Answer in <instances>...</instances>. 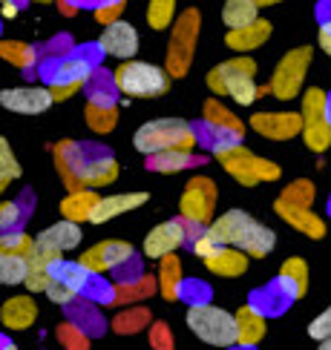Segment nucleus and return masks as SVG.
Here are the masks:
<instances>
[{
  "label": "nucleus",
  "mask_w": 331,
  "mask_h": 350,
  "mask_svg": "<svg viewBox=\"0 0 331 350\" xmlns=\"http://www.w3.org/2000/svg\"><path fill=\"white\" fill-rule=\"evenodd\" d=\"M101 52L110 55V57H119V61H136V52L141 46V38H138V29L127 21H115L110 26H104V32L95 40Z\"/></svg>",
  "instance_id": "obj_17"
},
{
  "label": "nucleus",
  "mask_w": 331,
  "mask_h": 350,
  "mask_svg": "<svg viewBox=\"0 0 331 350\" xmlns=\"http://www.w3.org/2000/svg\"><path fill=\"white\" fill-rule=\"evenodd\" d=\"M326 213H328V218H331V196H328V204H326Z\"/></svg>",
  "instance_id": "obj_61"
},
{
  "label": "nucleus",
  "mask_w": 331,
  "mask_h": 350,
  "mask_svg": "<svg viewBox=\"0 0 331 350\" xmlns=\"http://www.w3.org/2000/svg\"><path fill=\"white\" fill-rule=\"evenodd\" d=\"M64 313H66V322H69V325H75V327H78L81 333H86L90 339L104 336V333H107V322H104V316H101L98 304H93V301H86V299H75L72 304H66Z\"/></svg>",
  "instance_id": "obj_22"
},
{
  "label": "nucleus",
  "mask_w": 331,
  "mask_h": 350,
  "mask_svg": "<svg viewBox=\"0 0 331 350\" xmlns=\"http://www.w3.org/2000/svg\"><path fill=\"white\" fill-rule=\"evenodd\" d=\"M158 293H162L167 301H176L179 299V290H182V282H184V275H182V258L173 253L167 258L158 261Z\"/></svg>",
  "instance_id": "obj_32"
},
{
  "label": "nucleus",
  "mask_w": 331,
  "mask_h": 350,
  "mask_svg": "<svg viewBox=\"0 0 331 350\" xmlns=\"http://www.w3.org/2000/svg\"><path fill=\"white\" fill-rule=\"evenodd\" d=\"M38 319V304L32 296H12L0 308V322L6 330H26Z\"/></svg>",
  "instance_id": "obj_25"
},
{
  "label": "nucleus",
  "mask_w": 331,
  "mask_h": 350,
  "mask_svg": "<svg viewBox=\"0 0 331 350\" xmlns=\"http://www.w3.org/2000/svg\"><path fill=\"white\" fill-rule=\"evenodd\" d=\"M29 215H32V193H23L21 198L0 204V227H3V232L23 230Z\"/></svg>",
  "instance_id": "obj_35"
},
{
  "label": "nucleus",
  "mask_w": 331,
  "mask_h": 350,
  "mask_svg": "<svg viewBox=\"0 0 331 350\" xmlns=\"http://www.w3.org/2000/svg\"><path fill=\"white\" fill-rule=\"evenodd\" d=\"M259 21V6L254 0H225L222 6V23L228 26V32L234 29H245Z\"/></svg>",
  "instance_id": "obj_34"
},
{
  "label": "nucleus",
  "mask_w": 331,
  "mask_h": 350,
  "mask_svg": "<svg viewBox=\"0 0 331 350\" xmlns=\"http://www.w3.org/2000/svg\"><path fill=\"white\" fill-rule=\"evenodd\" d=\"M208 164L205 155H199L193 150H170V152H158V155H150L144 167L150 172H164V175H173V172H184V170H193V167H201Z\"/></svg>",
  "instance_id": "obj_24"
},
{
  "label": "nucleus",
  "mask_w": 331,
  "mask_h": 350,
  "mask_svg": "<svg viewBox=\"0 0 331 350\" xmlns=\"http://www.w3.org/2000/svg\"><path fill=\"white\" fill-rule=\"evenodd\" d=\"M216 161L222 164V170L242 187H256L262 181H280V164L268 161V158L251 152L245 144H236V147H228L222 152H216Z\"/></svg>",
  "instance_id": "obj_5"
},
{
  "label": "nucleus",
  "mask_w": 331,
  "mask_h": 350,
  "mask_svg": "<svg viewBox=\"0 0 331 350\" xmlns=\"http://www.w3.org/2000/svg\"><path fill=\"white\" fill-rule=\"evenodd\" d=\"M153 325V316H150V310L147 308H127V310H121L119 316L110 322V327L115 330V333H121V336H130V333H138V330H144V327H150Z\"/></svg>",
  "instance_id": "obj_40"
},
{
  "label": "nucleus",
  "mask_w": 331,
  "mask_h": 350,
  "mask_svg": "<svg viewBox=\"0 0 331 350\" xmlns=\"http://www.w3.org/2000/svg\"><path fill=\"white\" fill-rule=\"evenodd\" d=\"M294 301H297L294 293L282 284L280 275H277L273 282H268V284H262V287L251 290V296H248V304H251L256 313H262L265 319H277V316H282Z\"/></svg>",
  "instance_id": "obj_19"
},
{
  "label": "nucleus",
  "mask_w": 331,
  "mask_h": 350,
  "mask_svg": "<svg viewBox=\"0 0 331 350\" xmlns=\"http://www.w3.org/2000/svg\"><path fill=\"white\" fill-rule=\"evenodd\" d=\"M328 115H331V92H328Z\"/></svg>",
  "instance_id": "obj_63"
},
{
  "label": "nucleus",
  "mask_w": 331,
  "mask_h": 350,
  "mask_svg": "<svg viewBox=\"0 0 331 350\" xmlns=\"http://www.w3.org/2000/svg\"><path fill=\"white\" fill-rule=\"evenodd\" d=\"M81 299L93 301V304H115V282H110V279H104V275L95 273Z\"/></svg>",
  "instance_id": "obj_45"
},
{
  "label": "nucleus",
  "mask_w": 331,
  "mask_h": 350,
  "mask_svg": "<svg viewBox=\"0 0 331 350\" xmlns=\"http://www.w3.org/2000/svg\"><path fill=\"white\" fill-rule=\"evenodd\" d=\"M55 336L61 339V345H64L66 350H90V336H86V333H81L75 325H69V322L58 325Z\"/></svg>",
  "instance_id": "obj_48"
},
{
  "label": "nucleus",
  "mask_w": 331,
  "mask_h": 350,
  "mask_svg": "<svg viewBox=\"0 0 331 350\" xmlns=\"http://www.w3.org/2000/svg\"><path fill=\"white\" fill-rule=\"evenodd\" d=\"M158 290V275H141L138 282H130V284H115V304H130L141 301V299H150Z\"/></svg>",
  "instance_id": "obj_38"
},
{
  "label": "nucleus",
  "mask_w": 331,
  "mask_h": 350,
  "mask_svg": "<svg viewBox=\"0 0 331 350\" xmlns=\"http://www.w3.org/2000/svg\"><path fill=\"white\" fill-rule=\"evenodd\" d=\"M302 141L311 152H326L331 147V115H328V92L320 86L302 92Z\"/></svg>",
  "instance_id": "obj_8"
},
{
  "label": "nucleus",
  "mask_w": 331,
  "mask_h": 350,
  "mask_svg": "<svg viewBox=\"0 0 331 350\" xmlns=\"http://www.w3.org/2000/svg\"><path fill=\"white\" fill-rule=\"evenodd\" d=\"M254 3L262 9V6H277V3H282V0H254Z\"/></svg>",
  "instance_id": "obj_57"
},
{
  "label": "nucleus",
  "mask_w": 331,
  "mask_h": 350,
  "mask_svg": "<svg viewBox=\"0 0 331 350\" xmlns=\"http://www.w3.org/2000/svg\"><path fill=\"white\" fill-rule=\"evenodd\" d=\"M248 253L236 250V247H219L210 258H205V267L213 275H222V279H239L248 270Z\"/></svg>",
  "instance_id": "obj_28"
},
{
  "label": "nucleus",
  "mask_w": 331,
  "mask_h": 350,
  "mask_svg": "<svg viewBox=\"0 0 331 350\" xmlns=\"http://www.w3.org/2000/svg\"><path fill=\"white\" fill-rule=\"evenodd\" d=\"M29 279V258L14 253H0V282L3 284H26Z\"/></svg>",
  "instance_id": "obj_42"
},
{
  "label": "nucleus",
  "mask_w": 331,
  "mask_h": 350,
  "mask_svg": "<svg viewBox=\"0 0 331 350\" xmlns=\"http://www.w3.org/2000/svg\"><path fill=\"white\" fill-rule=\"evenodd\" d=\"M273 213H277L285 224H291L294 230H299L302 236L308 239H326V221L317 213H311L308 207H294L282 198L273 201Z\"/></svg>",
  "instance_id": "obj_21"
},
{
  "label": "nucleus",
  "mask_w": 331,
  "mask_h": 350,
  "mask_svg": "<svg viewBox=\"0 0 331 350\" xmlns=\"http://www.w3.org/2000/svg\"><path fill=\"white\" fill-rule=\"evenodd\" d=\"M32 3H40V6H47V3H52V0H32Z\"/></svg>",
  "instance_id": "obj_62"
},
{
  "label": "nucleus",
  "mask_w": 331,
  "mask_h": 350,
  "mask_svg": "<svg viewBox=\"0 0 331 350\" xmlns=\"http://www.w3.org/2000/svg\"><path fill=\"white\" fill-rule=\"evenodd\" d=\"M101 52L98 43H86V46H75L72 55L64 57H40V69L38 75L43 86H49V92L58 100H69L75 92H81L86 81L93 78V72L101 66Z\"/></svg>",
  "instance_id": "obj_1"
},
{
  "label": "nucleus",
  "mask_w": 331,
  "mask_h": 350,
  "mask_svg": "<svg viewBox=\"0 0 331 350\" xmlns=\"http://www.w3.org/2000/svg\"><path fill=\"white\" fill-rule=\"evenodd\" d=\"M12 3H14V6H18V9H23L26 3H32V0H12Z\"/></svg>",
  "instance_id": "obj_58"
},
{
  "label": "nucleus",
  "mask_w": 331,
  "mask_h": 350,
  "mask_svg": "<svg viewBox=\"0 0 331 350\" xmlns=\"http://www.w3.org/2000/svg\"><path fill=\"white\" fill-rule=\"evenodd\" d=\"M81 239H84L81 224L61 218V221L49 224L47 230H40V236H38V250H40V258L47 261V265H52V261H61V258H64V253L75 250V247L81 244Z\"/></svg>",
  "instance_id": "obj_13"
},
{
  "label": "nucleus",
  "mask_w": 331,
  "mask_h": 350,
  "mask_svg": "<svg viewBox=\"0 0 331 350\" xmlns=\"http://www.w3.org/2000/svg\"><path fill=\"white\" fill-rule=\"evenodd\" d=\"M81 152H84V167H81V187L84 189L107 187L119 178L121 167L107 147H101V144H81Z\"/></svg>",
  "instance_id": "obj_12"
},
{
  "label": "nucleus",
  "mask_w": 331,
  "mask_h": 350,
  "mask_svg": "<svg viewBox=\"0 0 331 350\" xmlns=\"http://www.w3.org/2000/svg\"><path fill=\"white\" fill-rule=\"evenodd\" d=\"M236 342L239 345H245V347H256L259 342H262V336H265V322L268 319L262 316V313H256L251 304H245V308H239L236 313Z\"/></svg>",
  "instance_id": "obj_31"
},
{
  "label": "nucleus",
  "mask_w": 331,
  "mask_h": 350,
  "mask_svg": "<svg viewBox=\"0 0 331 350\" xmlns=\"http://www.w3.org/2000/svg\"><path fill=\"white\" fill-rule=\"evenodd\" d=\"M40 55L35 46H29L23 40H3L0 43V57L6 64L18 66V69H32V66H40Z\"/></svg>",
  "instance_id": "obj_36"
},
{
  "label": "nucleus",
  "mask_w": 331,
  "mask_h": 350,
  "mask_svg": "<svg viewBox=\"0 0 331 350\" xmlns=\"http://www.w3.org/2000/svg\"><path fill=\"white\" fill-rule=\"evenodd\" d=\"M150 347L153 350H176L173 347V333L164 322H153L150 325Z\"/></svg>",
  "instance_id": "obj_50"
},
{
  "label": "nucleus",
  "mask_w": 331,
  "mask_h": 350,
  "mask_svg": "<svg viewBox=\"0 0 331 350\" xmlns=\"http://www.w3.org/2000/svg\"><path fill=\"white\" fill-rule=\"evenodd\" d=\"M49 275H52V282L69 287L75 296H84V290H86V284H90V279H93L95 273L86 270L81 261L61 258V261H52V265H49Z\"/></svg>",
  "instance_id": "obj_29"
},
{
  "label": "nucleus",
  "mask_w": 331,
  "mask_h": 350,
  "mask_svg": "<svg viewBox=\"0 0 331 350\" xmlns=\"http://www.w3.org/2000/svg\"><path fill=\"white\" fill-rule=\"evenodd\" d=\"M317 350H331V339H326V342H320V347Z\"/></svg>",
  "instance_id": "obj_59"
},
{
  "label": "nucleus",
  "mask_w": 331,
  "mask_h": 350,
  "mask_svg": "<svg viewBox=\"0 0 331 350\" xmlns=\"http://www.w3.org/2000/svg\"><path fill=\"white\" fill-rule=\"evenodd\" d=\"M21 175H23V167L18 164V158H14L9 141L3 138V141H0V187L6 189L12 181H18Z\"/></svg>",
  "instance_id": "obj_47"
},
{
  "label": "nucleus",
  "mask_w": 331,
  "mask_h": 350,
  "mask_svg": "<svg viewBox=\"0 0 331 350\" xmlns=\"http://www.w3.org/2000/svg\"><path fill=\"white\" fill-rule=\"evenodd\" d=\"M86 104H101V107H119V83H115V75L107 69H95L93 78L86 81Z\"/></svg>",
  "instance_id": "obj_30"
},
{
  "label": "nucleus",
  "mask_w": 331,
  "mask_h": 350,
  "mask_svg": "<svg viewBox=\"0 0 331 350\" xmlns=\"http://www.w3.org/2000/svg\"><path fill=\"white\" fill-rule=\"evenodd\" d=\"M187 327L193 330V336H199L205 345L213 347H234L236 342V316L228 313L216 304H201V308H187Z\"/></svg>",
  "instance_id": "obj_6"
},
{
  "label": "nucleus",
  "mask_w": 331,
  "mask_h": 350,
  "mask_svg": "<svg viewBox=\"0 0 331 350\" xmlns=\"http://www.w3.org/2000/svg\"><path fill=\"white\" fill-rule=\"evenodd\" d=\"M199 144L196 129L191 121L184 118H156L147 121L136 129L133 147L141 155H158V152H170V150H193Z\"/></svg>",
  "instance_id": "obj_3"
},
{
  "label": "nucleus",
  "mask_w": 331,
  "mask_h": 350,
  "mask_svg": "<svg viewBox=\"0 0 331 350\" xmlns=\"http://www.w3.org/2000/svg\"><path fill=\"white\" fill-rule=\"evenodd\" d=\"M311 61H314V46H297L291 52H285L280 57L277 69L271 75V92L273 98L280 100H294L299 92H302V83H306V75L311 69Z\"/></svg>",
  "instance_id": "obj_9"
},
{
  "label": "nucleus",
  "mask_w": 331,
  "mask_h": 350,
  "mask_svg": "<svg viewBox=\"0 0 331 350\" xmlns=\"http://www.w3.org/2000/svg\"><path fill=\"white\" fill-rule=\"evenodd\" d=\"M176 23V0H150L147 3V26L153 32Z\"/></svg>",
  "instance_id": "obj_43"
},
{
  "label": "nucleus",
  "mask_w": 331,
  "mask_h": 350,
  "mask_svg": "<svg viewBox=\"0 0 331 350\" xmlns=\"http://www.w3.org/2000/svg\"><path fill=\"white\" fill-rule=\"evenodd\" d=\"M0 12H3V18L9 21V18H18V12H21V9L14 6L12 0H3V6H0Z\"/></svg>",
  "instance_id": "obj_55"
},
{
  "label": "nucleus",
  "mask_w": 331,
  "mask_h": 350,
  "mask_svg": "<svg viewBox=\"0 0 331 350\" xmlns=\"http://www.w3.org/2000/svg\"><path fill=\"white\" fill-rule=\"evenodd\" d=\"M317 46H320L331 57V23H320V26H317Z\"/></svg>",
  "instance_id": "obj_53"
},
{
  "label": "nucleus",
  "mask_w": 331,
  "mask_h": 350,
  "mask_svg": "<svg viewBox=\"0 0 331 350\" xmlns=\"http://www.w3.org/2000/svg\"><path fill=\"white\" fill-rule=\"evenodd\" d=\"M268 38H271V21L259 18V21L251 23V26L228 32V35H225V46L234 49V52H239V55H248V52H254V49H259V46H265Z\"/></svg>",
  "instance_id": "obj_26"
},
{
  "label": "nucleus",
  "mask_w": 331,
  "mask_h": 350,
  "mask_svg": "<svg viewBox=\"0 0 331 350\" xmlns=\"http://www.w3.org/2000/svg\"><path fill=\"white\" fill-rule=\"evenodd\" d=\"M124 6H127V0H104V6L95 9L93 14H95V21H98V23L110 26V23H115V21H121L119 14L124 12Z\"/></svg>",
  "instance_id": "obj_51"
},
{
  "label": "nucleus",
  "mask_w": 331,
  "mask_h": 350,
  "mask_svg": "<svg viewBox=\"0 0 331 350\" xmlns=\"http://www.w3.org/2000/svg\"><path fill=\"white\" fill-rule=\"evenodd\" d=\"M277 275L282 279V284L294 293V299L306 296V290H308V265L302 258H297V256L294 258H285Z\"/></svg>",
  "instance_id": "obj_37"
},
{
  "label": "nucleus",
  "mask_w": 331,
  "mask_h": 350,
  "mask_svg": "<svg viewBox=\"0 0 331 350\" xmlns=\"http://www.w3.org/2000/svg\"><path fill=\"white\" fill-rule=\"evenodd\" d=\"M280 198L288 201V204H294V207H308L311 210V204H314V184L308 178H297V181H291L282 189Z\"/></svg>",
  "instance_id": "obj_46"
},
{
  "label": "nucleus",
  "mask_w": 331,
  "mask_h": 350,
  "mask_svg": "<svg viewBox=\"0 0 331 350\" xmlns=\"http://www.w3.org/2000/svg\"><path fill=\"white\" fill-rule=\"evenodd\" d=\"M205 232L219 247H236L251 258H265L277 247V232L242 210H225Z\"/></svg>",
  "instance_id": "obj_2"
},
{
  "label": "nucleus",
  "mask_w": 331,
  "mask_h": 350,
  "mask_svg": "<svg viewBox=\"0 0 331 350\" xmlns=\"http://www.w3.org/2000/svg\"><path fill=\"white\" fill-rule=\"evenodd\" d=\"M98 204H101L98 189H78V193H66L61 198V215L66 218V221H75V224L93 221Z\"/></svg>",
  "instance_id": "obj_27"
},
{
  "label": "nucleus",
  "mask_w": 331,
  "mask_h": 350,
  "mask_svg": "<svg viewBox=\"0 0 331 350\" xmlns=\"http://www.w3.org/2000/svg\"><path fill=\"white\" fill-rule=\"evenodd\" d=\"M213 290L208 282L201 279H184L182 290H179V301H184L187 308H201V304H210Z\"/></svg>",
  "instance_id": "obj_44"
},
{
  "label": "nucleus",
  "mask_w": 331,
  "mask_h": 350,
  "mask_svg": "<svg viewBox=\"0 0 331 350\" xmlns=\"http://www.w3.org/2000/svg\"><path fill=\"white\" fill-rule=\"evenodd\" d=\"M0 253H14V256H23V258L32 261L35 256H40L38 236H29V232H23V230L3 232V236H0Z\"/></svg>",
  "instance_id": "obj_41"
},
{
  "label": "nucleus",
  "mask_w": 331,
  "mask_h": 350,
  "mask_svg": "<svg viewBox=\"0 0 331 350\" xmlns=\"http://www.w3.org/2000/svg\"><path fill=\"white\" fill-rule=\"evenodd\" d=\"M55 104L49 86H12L0 92V107L18 115H40Z\"/></svg>",
  "instance_id": "obj_18"
},
{
  "label": "nucleus",
  "mask_w": 331,
  "mask_h": 350,
  "mask_svg": "<svg viewBox=\"0 0 331 350\" xmlns=\"http://www.w3.org/2000/svg\"><path fill=\"white\" fill-rule=\"evenodd\" d=\"M144 273V265H141V256H133L130 261H124V265L119 270H112V282L115 284H130V282H138Z\"/></svg>",
  "instance_id": "obj_49"
},
{
  "label": "nucleus",
  "mask_w": 331,
  "mask_h": 350,
  "mask_svg": "<svg viewBox=\"0 0 331 350\" xmlns=\"http://www.w3.org/2000/svg\"><path fill=\"white\" fill-rule=\"evenodd\" d=\"M147 201H150V193H144V189H136V193L107 196V198H101L98 210L93 215V224H107V221H112V218H119L124 213H133V210L144 207Z\"/></svg>",
  "instance_id": "obj_23"
},
{
  "label": "nucleus",
  "mask_w": 331,
  "mask_h": 350,
  "mask_svg": "<svg viewBox=\"0 0 331 350\" xmlns=\"http://www.w3.org/2000/svg\"><path fill=\"white\" fill-rule=\"evenodd\" d=\"M179 215L184 221L210 227L216 218V184L208 175H193L184 184V193L179 198Z\"/></svg>",
  "instance_id": "obj_10"
},
{
  "label": "nucleus",
  "mask_w": 331,
  "mask_h": 350,
  "mask_svg": "<svg viewBox=\"0 0 331 350\" xmlns=\"http://www.w3.org/2000/svg\"><path fill=\"white\" fill-rule=\"evenodd\" d=\"M182 244H191V224H187L184 218L179 215V218H170V221L156 224L147 236H144L141 250H144V256H147V258L162 261V258L176 253Z\"/></svg>",
  "instance_id": "obj_11"
},
{
  "label": "nucleus",
  "mask_w": 331,
  "mask_h": 350,
  "mask_svg": "<svg viewBox=\"0 0 331 350\" xmlns=\"http://www.w3.org/2000/svg\"><path fill=\"white\" fill-rule=\"evenodd\" d=\"M84 121L86 126L98 135H107L119 126V107H101V104H86L84 107Z\"/></svg>",
  "instance_id": "obj_39"
},
{
  "label": "nucleus",
  "mask_w": 331,
  "mask_h": 350,
  "mask_svg": "<svg viewBox=\"0 0 331 350\" xmlns=\"http://www.w3.org/2000/svg\"><path fill=\"white\" fill-rule=\"evenodd\" d=\"M308 336L311 339H317V342H326V339H331V304L328 308L314 319V322L308 325Z\"/></svg>",
  "instance_id": "obj_52"
},
{
  "label": "nucleus",
  "mask_w": 331,
  "mask_h": 350,
  "mask_svg": "<svg viewBox=\"0 0 331 350\" xmlns=\"http://www.w3.org/2000/svg\"><path fill=\"white\" fill-rule=\"evenodd\" d=\"M256 61L248 55H239V57H230V61L225 64H216L210 72H208V90L216 92V95H230V90H234L236 83L242 81H254L256 78Z\"/></svg>",
  "instance_id": "obj_14"
},
{
  "label": "nucleus",
  "mask_w": 331,
  "mask_h": 350,
  "mask_svg": "<svg viewBox=\"0 0 331 350\" xmlns=\"http://www.w3.org/2000/svg\"><path fill=\"white\" fill-rule=\"evenodd\" d=\"M124 98H162L170 92V72L147 61H124L112 72Z\"/></svg>",
  "instance_id": "obj_4"
},
{
  "label": "nucleus",
  "mask_w": 331,
  "mask_h": 350,
  "mask_svg": "<svg viewBox=\"0 0 331 350\" xmlns=\"http://www.w3.org/2000/svg\"><path fill=\"white\" fill-rule=\"evenodd\" d=\"M199 26H201V18H199L196 9H184L179 14V21L173 23L170 43H167V57H164V69L170 72V78H184L187 72H191L193 55H196Z\"/></svg>",
  "instance_id": "obj_7"
},
{
  "label": "nucleus",
  "mask_w": 331,
  "mask_h": 350,
  "mask_svg": "<svg viewBox=\"0 0 331 350\" xmlns=\"http://www.w3.org/2000/svg\"><path fill=\"white\" fill-rule=\"evenodd\" d=\"M52 155H55V170H58V175H61V181H64V187L69 189V193L84 189L81 187V167H84L81 144L64 138L52 147Z\"/></svg>",
  "instance_id": "obj_20"
},
{
  "label": "nucleus",
  "mask_w": 331,
  "mask_h": 350,
  "mask_svg": "<svg viewBox=\"0 0 331 350\" xmlns=\"http://www.w3.org/2000/svg\"><path fill=\"white\" fill-rule=\"evenodd\" d=\"M0 350H18V347L12 345V339H9V336H3V339H0Z\"/></svg>",
  "instance_id": "obj_56"
},
{
  "label": "nucleus",
  "mask_w": 331,
  "mask_h": 350,
  "mask_svg": "<svg viewBox=\"0 0 331 350\" xmlns=\"http://www.w3.org/2000/svg\"><path fill=\"white\" fill-rule=\"evenodd\" d=\"M317 23H331V0H317Z\"/></svg>",
  "instance_id": "obj_54"
},
{
  "label": "nucleus",
  "mask_w": 331,
  "mask_h": 350,
  "mask_svg": "<svg viewBox=\"0 0 331 350\" xmlns=\"http://www.w3.org/2000/svg\"><path fill=\"white\" fill-rule=\"evenodd\" d=\"M228 350H256V347H245V345H234V347H228Z\"/></svg>",
  "instance_id": "obj_60"
},
{
  "label": "nucleus",
  "mask_w": 331,
  "mask_h": 350,
  "mask_svg": "<svg viewBox=\"0 0 331 350\" xmlns=\"http://www.w3.org/2000/svg\"><path fill=\"white\" fill-rule=\"evenodd\" d=\"M201 121L216 126V129H225V133H234V135H245V124L236 118L234 112H230L225 104H219L216 98H208L205 107H201Z\"/></svg>",
  "instance_id": "obj_33"
},
{
  "label": "nucleus",
  "mask_w": 331,
  "mask_h": 350,
  "mask_svg": "<svg viewBox=\"0 0 331 350\" xmlns=\"http://www.w3.org/2000/svg\"><path fill=\"white\" fill-rule=\"evenodd\" d=\"M248 124L268 141H291L302 135V112H254Z\"/></svg>",
  "instance_id": "obj_16"
},
{
  "label": "nucleus",
  "mask_w": 331,
  "mask_h": 350,
  "mask_svg": "<svg viewBox=\"0 0 331 350\" xmlns=\"http://www.w3.org/2000/svg\"><path fill=\"white\" fill-rule=\"evenodd\" d=\"M136 256L133 250V244H127V241H119V239H110V241H98L95 247H90L86 253H81V265L86 270H93L98 275H104V273H112V270H119L124 261H130Z\"/></svg>",
  "instance_id": "obj_15"
}]
</instances>
